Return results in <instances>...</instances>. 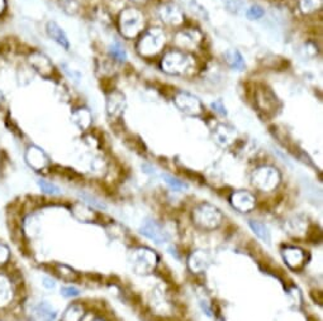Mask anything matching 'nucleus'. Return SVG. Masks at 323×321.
Listing matches in <instances>:
<instances>
[{"mask_svg":"<svg viewBox=\"0 0 323 321\" xmlns=\"http://www.w3.org/2000/svg\"><path fill=\"white\" fill-rule=\"evenodd\" d=\"M144 18L142 13L133 8L125 9L119 15V30L126 38H133L143 30Z\"/></svg>","mask_w":323,"mask_h":321,"instance_id":"1","label":"nucleus"},{"mask_svg":"<svg viewBox=\"0 0 323 321\" xmlns=\"http://www.w3.org/2000/svg\"><path fill=\"white\" fill-rule=\"evenodd\" d=\"M165 44V34L159 28L146 31L138 39L137 49L142 56H152L161 51Z\"/></svg>","mask_w":323,"mask_h":321,"instance_id":"2","label":"nucleus"},{"mask_svg":"<svg viewBox=\"0 0 323 321\" xmlns=\"http://www.w3.org/2000/svg\"><path fill=\"white\" fill-rule=\"evenodd\" d=\"M191 57L181 51H170L161 61V68L169 75H181L190 68Z\"/></svg>","mask_w":323,"mask_h":321,"instance_id":"3","label":"nucleus"},{"mask_svg":"<svg viewBox=\"0 0 323 321\" xmlns=\"http://www.w3.org/2000/svg\"><path fill=\"white\" fill-rule=\"evenodd\" d=\"M254 185L261 190H271V189L277 188V185L280 181V175L275 168L272 167H262L256 170L254 173Z\"/></svg>","mask_w":323,"mask_h":321,"instance_id":"4","label":"nucleus"},{"mask_svg":"<svg viewBox=\"0 0 323 321\" xmlns=\"http://www.w3.org/2000/svg\"><path fill=\"white\" fill-rule=\"evenodd\" d=\"M194 218H195L196 223L204 228H215L220 223L222 217L215 207L209 206V205H202L195 210Z\"/></svg>","mask_w":323,"mask_h":321,"instance_id":"5","label":"nucleus"},{"mask_svg":"<svg viewBox=\"0 0 323 321\" xmlns=\"http://www.w3.org/2000/svg\"><path fill=\"white\" fill-rule=\"evenodd\" d=\"M175 105L178 109L181 110L183 113L189 115H199L202 113V104L198 100V97L189 93H181L177 94L175 96Z\"/></svg>","mask_w":323,"mask_h":321,"instance_id":"6","label":"nucleus"},{"mask_svg":"<svg viewBox=\"0 0 323 321\" xmlns=\"http://www.w3.org/2000/svg\"><path fill=\"white\" fill-rule=\"evenodd\" d=\"M127 101H126L125 94L118 90H113L107 95L106 109L108 117L118 118L125 113Z\"/></svg>","mask_w":323,"mask_h":321,"instance_id":"7","label":"nucleus"},{"mask_svg":"<svg viewBox=\"0 0 323 321\" xmlns=\"http://www.w3.org/2000/svg\"><path fill=\"white\" fill-rule=\"evenodd\" d=\"M28 62H30L31 67L36 71L37 73L42 76V77L48 78L54 72V65H52L51 60L42 52H32L28 57Z\"/></svg>","mask_w":323,"mask_h":321,"instance_id":"8","label":"nucleus"},{"mask_svg":"<svg viewBox=\"0 0 323 321\" xmlns=\"http://www.w3.org/2000/svg\"><path fill=\"white\" fill-rule=\"evenodd\" d=\"M141 233L157 244L166 243L170 238L167 231L159 223L154 222V220H146L143 225L141 226Z\"/></svg>","mask_w":323,"mask_h":321,"instance_id":"9","label":"nucleus"},{"mask_svg":"<svg viewBox=\"0 0 323 321\" xmlns=\"http://www.w3.org/2000/svg\"><path fill=\"white\" fill-rule=\"evenodd\" d=\"M24 159L27 162V165L36 171H42L48 166V157H47V154L36 146H31L26 151Z\"/></svg>","mask_w":323,"mask_h":321,"instance_id":"10","label":"nucleus"},{"mask_svg":"<svg viewBox=\"0 0 323 321\" xmlns=\"http://www.w3.org/2000/svg\"><path fill=\"white\" fill-rule=\"evenodd\" d=\"M159 14L160 18L162 19V22L167 23V24L178 25L184 22L183 12H181L177 5L171 4V3H167V4L162 5L159 10Z\"/></svg>","mask_w":323,"mask_h":321,"instance_id":"11","label":"nucleus"},{"mask_svg":"<svg viewBox=\"0 0 323 321\" xmlns=\"http://www.w3.org/2000/svg\"><path fill=\"white\" fill-rule=\"evenodd\" d=\"M46 31H47V34H48V37L52 39V41H55L57 44H59V46H61L62 48L69 51L70 49L69 38H67L65 31L62 30V28L60 27L56 22H52L51 20V22L47 23Z\"/></svg>","mask_w":323,"mask_h":321,"instance_id":"12","label":"nucleus"},{"mask_svg":"<svg viewBox=\"0 0 323 321\" xmlns=\"http://www.w3.org/2000/svg\"><path fill=\"white\" fill-rule=\"evenodd\" d=\"M231 202H232L233 207L240 210L241 212L250 211L255 206L254 196L251 194L245 193V191H238V193L233 194L231 197Z\"/></svg>","mask_w":323,"mask_h":321,"instance_id":"13","label":"nucleus"},{"mask_svg":"<svg viewBox=\"0 0 323 321\" xmlns=\"http://www.w3.org/2000/svg\"><path fill=\"white\" fill-rule=\"evenodd\" d=\"M214 138L217 143H219L220 146H228V144H231L235 141L236 130L230 125L220 124L215 129Z\"/></svg>","mask_w":323,"mask_h":321,"instance_id":"14","label":"nucleus"},{"mask_svg":"<svg viewBox=\"0 0 323 321\" xmlns=\"http://www.w3.org/2000/svg\"><path fill=\"white\" fill-rule=\"evenodd\" d=\"M71 119L76 127L81 129V130H85L91 124V113L85 108H80V109H76L72 113Z\"/></svg>","mask_w":323,"mask_h":321,"instance_id":"15","label":"nucleus"},{"mask_svg":"<svg viewBox=\"0 0 323 321\" xmlns=\"http://www.w3.org/2000/svg\"><path fill=\"white\" fill-rule=\"evenodd\" d=\"M225 59L228 66L235 68V70L242 71L243 68L246 67L245 59H243L242 55H241L237 49H227V51L225 52Z\"/></svg>","mask_w":323,"mask_h":321,"instance_id":"16","label":"nucleus"},{"mask_svg":"<svg viewBox=\"0 0 323 321\" xmlns=\"http://www.w3.org/2000/svg\"><path fill=\"white\" fill-rule=\"evenodd\" d=\"M283 257L287 260V263L291 268H298L303 265L304 263V254L301 249L296 248H288L283 252Z\"/></svg>","mask_w":323,"mask_h":321,"instance_id":"17","label":"nucleus"},{"mask_svg":"<svg viewBox=\"0 0 323 321\" xmlns=\"http://www.w3.org/2000/svg\"><path fill=\"white\" fill-rule=\"evenodd\" d=\"M201 41V34L195 31H185L178 33L177 42L181 47H194Z\"/></svg>","mask_w":323,"mask_h":321,"instance_id":"18","label":"nucleus"},{"mask_svg":"<svg viewBox=\"0 0 323 321\" xmlns=\"http://www.w3.org/2000/svg\"><path fill=\"white\" fill-rule=\"evenodd\" d=\"M249 224H250V228L252 229V231H254V233L256 234V235L259 236L262 242H265V243H270V240H271V238H270V231H269V229L265 226V224H262V223H260V222H255V220H250Z\"/></svg>","mask_w":323,"mask_h":321,"instance_id":"19","label":"nucleus"},{"mask_svg":"<svg viewBox=\"0 0 323 321\" xmlns=\"http://www.w3.org/2000/svg\"><path fill=\"white\" fill-rule=\"evenodd\" d=\"M84 314H85V312H84L83 306H80V305L78 304L71 305V306L65 311V314L62 315L61 321H80L84 317Z\"/></svg>","mask_w":323,"mask_h":321,"instance_id":"20","label":"nucleus"},{"mask_svg":"<svg viewBox=\"0 0 323 321\" xmlns=\"http://www.w3.org/2000/svg\"><path fill=\"white\" fill-rule=\"evenodd\" d=\"M37 312L43 321H54L56 317V310L48 302H41L37 306Z\"/></svg>","mask_w":323,"mask_h":321,"instance_id":"21","label":"nucleus"},{"mask_svg":"<svg viewBox=\"0 0 323 321\" xmlns=\"http://www.w3.org/2000/svg\"><path fill=\"white\" fill-rule=\"evenodd\" d=\"M12 299V287L4 276H0V306L8 304Z\"/></svg>","mask_w":323,"mask_h":321,"instance_id":"22","label":"nucleus"},{"mask_svg":"<svg viewBox=\"0 0 323 321\" xmlns=\"http://www.w3.org/2000/svg\"><path fill=\"white\" fill-rule=\"evenodd\" d=\"M38 186L44 194L47 195H60L61 194V190H60L59 186H56L55 183L48 182L46 180H39L38 181Z\"/></svg>","mask_w":323,"mask_h":321,"instance_id":"23","label":"nucleus"},{"mask_svg":"<svg viewBox=\"0 0 323 321\" xmlns=\"http://www.w3.org/2000/svg\"><path fill=\"white\" fill-rule=\"evenodd\" d=\"M301 9L303 13H312L321 8L322 0H301Z\"/></svg>","mask_w":323,"mask_h":321,"instance_id":"24","label":"nucleus"},{"mask_svg":"<svg viewBox=\"0 0 323 321\" xmlns=\"http://www.w3.org/2000/svg\"><path fill=\"white\" fill-rule=\"evenodd\" d=\"M109 52H110V55H112L113 59H115L117 61H119V62L126 61V59H127L126 51L123 49V47L118 43L112 44V46L109 47Z\"/></svg>","mask_w":323,"mask_h":321,"instance_id":"25","label":"nucleus"},{"mask_svg":"<svg viewBox=\"0 0 323 321\" xmlns=\"http://www.w3.org/2000/svg\"><path fill=\"white\" fill-rule=\"evenodd\" d=\"M164 178H165V181H166L167 185H169L171 189H174L175 191H181V190H184V189L188 188V185H186V183H184L183 181H179L178 178L171 177V176L165 175Z\"/></svg>","mask_w":323,"mask_h":321,"instance_id":"26","label":"nucleus"},{"mask_svg":"<svg viewBox=\"0 0 323 321\" xmlns=\"http://www.w3.org/2000/svg\"><path fill=\"white\" fill-rule=\"evenodd\" d=\"M246 15H247L249 19L256 20V19H260V18L264 17L265 12L261 7H259V5H252L250 9L246 12Z\"/></svg>","mask_w":323,"mask_h":321,"instance_id":"27","label":"nucleus"},{"mask_svg":"<svg viewBox=\"0 0 323 321\" xmlns=\"http://www.w3.org/2000/svg\"><path fill=\"white\" fill-rule=\"evenodd\" d=\"M269 95H270V93H269V91H267V90L262 91V94H260V95H257V104H261V100H262V99H265V100L269 99ZM275 101H277V100H275V97H274V99H271V101H266V104H265L264 109L267 110L270 106H274Z\"/></svg>","mask_w":323,"mask_h":321,"instance_id":"28","label":"nucleus"},{"mask_svg":"<svg viewBox=\"0 0 323 321\" xmlns=\"http://www.w3.org/2000/svg\"><path fill=\"white\" fill-rule=\"evenodd\" d=\"M79 293H80V291H79L76 287H72V286L61 288V295L65 297H75V296H78Z\"/></svg>","mask_w":323,"mask_h":321,"instance_id":"29","label":"nucleus"},{"mask_svg":"<svg viewBox=\"0 0 323 321\" xmlns=\"http://www.w3.org/2000/svg\"><path fill=\"white\" fill-rule=\"evenodd\" d=\"M81 197H83V199L85 200L86 202H89L90 205H93L94 207H98V209H106V205L102 204V202H99L98 200L93 199L91 196H88V195H81Z\"/></svg>","mask_w":323,"mask_h":321,"instance_id":"30","label":"nucleus"},{"mask_svg":"<svg viewBox=\"0 0 323 321\" xmlns=\"http://www.w3.org/2000/svg\"><path fill=\"white\" fill-rule=\"evenodd\" d=\"M8 259H9V249L0 243V264H4Z\"/></svg>","mask_w":323,"mask_h":321,"instance_id":"31","label":"nucleus"},{"mask_svg":"<svg viewBox=\"0 0 323 321\" xmlns=\"http://www.w3.org/2000/svg\"><path fill=\"white\" fill-rule=\"evenodd\" d=\"M212 108H213L215 112L219 113L220 115H227V110H226V106L223 105V102L220 101V100L213 102V104H212Z\"/></svg>","mask_w":323,"mask_h":321,"instance_id":"32","label":"nucleus"},{"mask_svg":"<svg viewBox=\"0 0 323 321\" xmlns=\"http://www.w3.org/2000/svg\"><path fill=\"white\" fill-rule=\"evenodd\" d=\"M43 286L46 288H48V289H52V288H55V286H56V283L54 282V281L52 280H49V278H47V277H44L43 278Z\"/></svg>","mask_w":323,"mask_h":321,"instance_id":"33","label":"nucleus"},{"mask_svg":"<svg viewBox=\"0 0 323 321\" xmlns=\"http://www.w3.org/2000/svg\"><path fill=\"white\" fill-rule=\"evenodd\" d=\"M5 7H7V3H5V0H0V15L4 13Z\"/></svg>","mask_w":323,"mask_h":321,"instance_id":"34","label":"nucleus"},{"mask_svg":"<svg viewBox=\"0 0 323 321\" xmlns=\"http://www.w3.org/2000/svg\"><path fill=\"white\" fill-rule=\"evenodd\" d=\"M130 2H133V3H142V2H146V0H130Z\"/></svg>","mask_w":323,"mask_h":321,"instance_id":"35","label":"nucleus"},{"mask_svg":"<svg viewBox=\"0 0 323 321\" xmlns=\"http://www.w3.org/2000/svg\"><path fill=\"white\" fill-rule=\"evenodd\" d=\"M183 2L188 3V4H191V3H194V2H195V0H183Z\"/></svg>","mask_w":323,"mask_h":321,"instance_id":"36","label":"nucleus"},{"mask_svg":"<svg viewBox=\"0 0 323 321\" xmlns=\"http://www.w3.org/2000/svg\"><path fill=\"white\" fill-rule=\"evenodd\" d=\"M2 100H3V94H2V91H0V102H2Z\"/></svg>","mask_w":323,"mask_h":321,"instance_id":"37","label":"nucleus"}]
</instances>
